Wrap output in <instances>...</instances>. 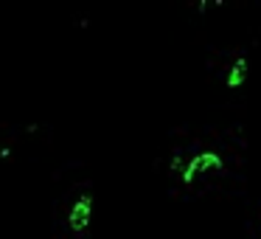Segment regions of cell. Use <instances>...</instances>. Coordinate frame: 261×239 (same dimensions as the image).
<instances>
[{
    "instance_id": "1",
    "label": "cell",
    "mask_w": 261,
    "mask_h": 239,
    "mask_svg": "<svg viewBox=\"0 0 261 239\" xmlns=\"http://www.w3.org/2000/svg\"><path fill=\"white\" fill-rule=\"evenodd\" d=\"M244 79H247V59H236V62L230 65V74H227V87H230V90H239V87L244 85Z\"/></svg>"
}]
</instances>
